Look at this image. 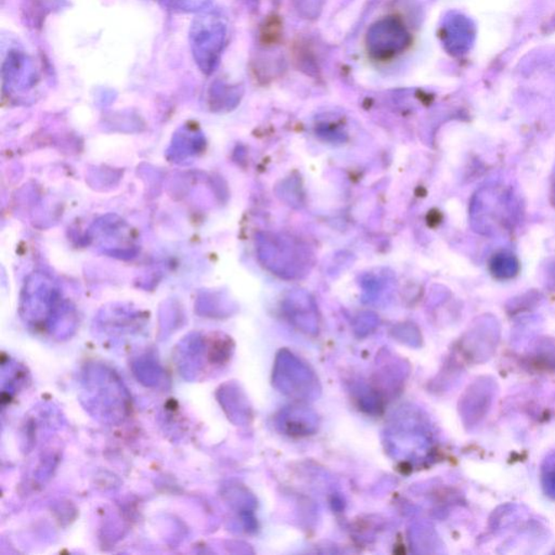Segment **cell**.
Listing matches in <instances>:
<instances>
[{
    "label": "cell",
    "instance_id": "6da1fadb",
    "mask_svg": "<svg viewBox=\"0 0 555 555\" xmlns=\"http://www.w3.org/2000/svg\"><path fill=\"white\" fill-rule=\"evenodd\" d=\"M192 57L201 72L212 74L217 69L226 42V25L219 15L206 13L192 21L190 28Z\"/></svg>",
    "mask_w": 555,
    "mask_h": 555
},
{
    "label": "cell",
    "instance_id": "7a4b0ae2",
    "mask_svg": "<svg viewBox=\"0 0 555 555\" xmlns=\"http://www.w3.org/2000/svg\"><path fill=\"white\" fill-rule=\"evenodd\" d=\"M409 34L400 21L385 19L371 28L368 33V50L381 60L390 59L406 50Z\"/></svg>",
    "mask_w": 555,
    "mask_h": 555
},
{
    "label": "cell",
    "instance_id": "3957f363",
    "mask_svg": "<svg viewBox=\"0 0 555 555\" xmlns=\"http://www.w3.org/2000/svg\"><path fill=\"white\" fill-rule=\"evenodd\" d=\"M165 6L178 12H198L206 7L208 0H161Z\"/></svg>",
    "mask_w": 555,
    "mask_h": 555
}]
</instances>
